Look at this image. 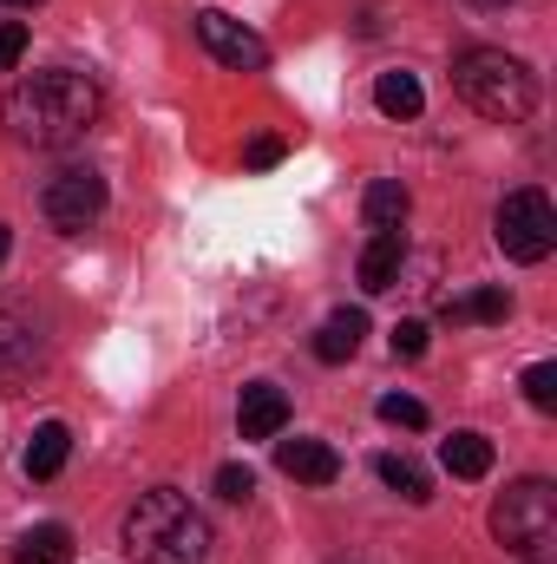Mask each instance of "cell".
I'll return each mask as SVG.
<instances>
[{
    "label": "cell",
    "instance_id": "6da1fadb",
    "mask_svg": "<svg viewBox=\"0 0 557 564\" xmlns=\"http://www.w3.org/2000/svg\"><path fill=\"white\" fill-rule=\"evenodd\" d=\"M106 112V93L73 73V66H53V73H33L7 93V132L33 151H59V144H79Z\"/></svg>",
    "mask_w": 557,
    "mask_h": 564
},
{
    "label": "cell",
    "instance_id": "7a4b0ae2",
    "mask_svg": "<svg viewBox=\"0 0 557 564\" xmlns=\"http://www.w3.org/2000/svg\"><path fill=\"white\" fill-rule=\"evenodd\" d=\"M125 552L139 564H204L210 558V519L177 486H151L125 512Z\"/></svg>",
    "mask_w": 557,
    "mask_h": 564
},
{
    "label": "cell",
    "instance_id": "3957f363",
    "mask_svg": "<svg viewBox=\"0 0 557 564\" xmlns=\"http://www.w3.org/2000/svg\"><path fill=\"white\" fill-rule=\"evenodd\" d=\"M452 86H459V99H466L472 112H485V119H499V126H518V119L538 112V79H532V66L512 59V53H499V46H466V53L452 59Z\"/></svg>",
    "mask_w": 557,
    "mask_h": 564
},
{
    "label": "cell",
    "instance_id": "277c9868",
    "mask_svg": "<svg viewBox=\"0 0 557 564\" xmlns=\"http://www.w3.org/2000/svg\"><path fill=\"white\" fill-rule=\"evenodd\" d=\"M492 539L525 564H557V486L551 479H518L492 506Z\"/></svg>",
    "mask_w": 557,
    "mask_h": 564
},
{
    "label": "cell",
    "instance_id": "5b68a950",
    "mask_svg": "<svg viewBox=\"0 0 557 564\" xmlns=\"http://www.w3.org/2000/svg\"><path fill=\"white\" fill-rule=\"evenodd\" d=\"M492 237L512 263H545L557 250V210L545 191H512L492 217Z\"/></svg>",
    "mask_w": 557,
    "mask_h": 564
},
{
    "label": "cell",
    "instance_id": "8992f818",
    "mask_svg": "<svg viewBox=\"0 0 557 564\" xmlns=\"http://www.w3.org/2000/svg\"><path fill=\"white\" fill-rule=\"evenodd\" d=\"M40 210H46L53 230H86V224L106 210V177H99L92 164H73V171H59V177L40 191Z\"/></svg>",
    "mask_w": 557,
    "mask_h": 564
},
{
    "label": "cell",
    "instance_id": "52a82bcc",
    "mask_svg": "<svg viewBox=\"0 0 557 564\" xmlns=\"http://www.w3.org/2000/svg\"><path fill=\"white\" fill-rule=\"evenodd\" d=\"M197 40H204V53L223 59L230 73H263V66H270V46H263L243 20H230V13H217V7L197 13Z\"/></svg>",
    "mask_w": 557,
    "mask_h": 564
},
{
    "label": "cell",
    "instance_id": "ba28073f",
    "mask_svg": "<svg viewBox=\"0 0 557 564\" xmlns=\"http://www.w3.org/2000/svg\"><path fill=\"white\" fill-rule=\"evenodd\" d=\"M40 361H46L40 328L20 308H0V381H26V375H40Z\"/></svg>",
    "mask_w": 557,
    "mask_h": 564
},
{
    "label": "cell",
    "instance_id": "9c48e42d",
    "mask_svg": "<svg viewBox=\"0 0 557 564\" xmlns=\"http://www.w3.org/2000/svg\"><path fill=\"white\" fill-rule=\"evenodd\" d=\"M276 466L302 486H335L341 479V453L328 440H282L276 446Z\"/></svg>",
    "mask_w": 557,
    "mask_h": 564
},
{
    "label": "cell",
    "instance_id": "30bf717a",
    "mask_svg": "<svg viewBox=\"0 0 557 564\" xmlns=\"http://www.w3.org/2000/svg\"><path fill=\"white\" fill-rule=\"evenodd\" d=\"M237 426H243V440H276L282 426H288V394H282L276 381H250L243 408H237Z\"/></svg>",
    "mask_w": 557,
    "mask_h": 564
},
{
    "label": "cell",
    "instance_id": "8fae6325",
    "mask_svg": "<svg viewBox=\"0 0 557 564\" xmlns=\"http://www.w3.org/2000/svg\"><path fill=\"white\" fill-rule=\"evenodd\" d=\"M401 263H407V237L401 230H374L368 250H361V289L368 295H387L401 282Z\"/></svg>",
    "mask_w": 557,
    "mask_h": 564
},
{
    "label": "cell",
    "instance_id": "7c38bea8",
    "mask_svg": "<svg viewBox=\"0 0 557 564\" xmlns=\"http://www.w3.org/2000/svg\"><path fill=\"white\" fill-rule=\"evenodd\" d=\"M361 335H368V315H361V308H335V315L321 322V335H315V361H328V368L354 361Z\"/></svg>",
    "mask_w": 557,
    "mask_h": 564
},
{
    "label": "cell",
    "instance_id": "4fadbf2b",
    "mask_svg": "<svg viewBox=\"0 0 557 564\" xmlns=\"http://www.w3.org/2000/svg\"><path fill=\"white\" fill-rule=\"evenodd\" d=\"M439 466H446L452 479H485V473H492V440L466 426V433H452V440L439 446Z\"/></svg>",
    "mask_w": 557,
    "mask_h": 564
},
{
    "label": "cell",
    "instance_id": "5bb4252c",
    "mask_svg": "<svg viewBox=\"0 0 557 564\" xmlns=\"http://www.w3.org/2000/svg\"><path fill=\"white\" fill-rule=\"evenodd\" d=\"M66 453H73V433H66V421L33 426V440H26V479H53V473L66 466Z\"/></svg>",
    "mask_w": 557,
    "mask_h": 564
},
{
    "label": "cell",
    "instance_id": "9a60e30c",
    "mask_svg": "<svg viewBox=\"0 0 557 564\" xmlns=\"http://www.w3.org/2000/svg\"><path fill=\"white\" fill-rule=\"evenodd\" d=\"M407 204H414V197H407V184H401V177H374L361 210H368V224H374V230H401Z\"/></svg>",
    "mask_w": 557,
    "mask_h": 564
},
{
    "label": "cell",
    "instance_id": "2e32d148",
    "mask_svg": "<svg viewBox=\"0 0 557 564\" xmlns=\"http://www.w3.org/2000/svg\"><path fill=\"white\" fill-rule=\"evenodd\" d=\"M505 315H512V295H505L499 282H485V289L446 302V322H452V328H459V322H505Z\"/></svg>",
    "mask_w": 557,
    "mask_h": 564
},
{
    "label": "cell",
    "instance_id": "e0dca14e",
    "mask_svg": "<svg viewBox=\"0 0 557 564\" xmlns=\"http://www.w3.org/2000/svg\"><path fill=\"white\" fill-rule=\"evenodd\" d=\"M374 106H381L387 119H419L426 93H419L414 73H381V79H374Z\"/></svg>",
    "mask_w": 557,
    "mask_h": 564
},
{
    "label": "cell",
    "instance_id": "ac0fdd59",
    "mask_svg": "<svg viewBox=\"0 0 557 564\" xmlns=\"http://www.w3.org/2000/svg\"><path fill=\"white\" fill-rule=\"evenodd\" d=\"M13 564H73V532H66V525H33V532L20 539Z\"/></svg>",
    "mask_w": 557,
    "mask_h": 564
},
{
    "label": "cell",
    "instance_id": "d6986e66",
    "mask_svg": "<svg viewBox=\"0 0 557 564\" xmlns=\"http://www.w3.org/2000/svg\"><path fill=\"white\" fill-rule=\"evenodd\" d=\"M381 479L407 499V506H426L433 499V479H426V466H414L407 453H381Z\"/></svg>",
    "mask_w": 557,
    "mask_h": 564
},
{
    "label": "cell",
    "instance_id": "ffe728a7",
    "mask_svg": "<svg viewBox=\"0 0 557 564\" xmlns=\"http://www.w3.org/2000/svg\"><path fill=\"white\" fill-rule=\"evenodd\" d=\"M525 401H532L538 414H551V408H557V361H538V368H525Z\"/></svg>",
    "mask_w": 557,
    "mask_h": 564
},
{
    "label": "cell",
    "instance_id": "44dd1931",
    "mask_svg": "<svg viewBox=\"0 0 557 564\" xmlns=\"http://www.w3.org/2000/svg\"><path fill=\"white\" fill-rule=\"evenodd\" d=\"M381 421H387V426H407V433H414V426H426V408H419L414 394H381Z\"/></svg>",
    "mask_w": 557,
    "mask_h": 564
},
{
    "label": "cell",
    "instance_id": "7402d4cb",
    "mask_svg": "<svg viewBox=\"0 0 557 564\" xmlns=\"http://www.w3.org/2000/svg\"><path fill=\"white\" fill-rule=\"evenodd\" d=\"M426 341H433V328H426V322H394V355H401V361H419V355H426Z\"/></svg>",
    "mask_w": 557,
    "mask_h": 564
},
{
    "label": "cell",
    "instance_id": "603a6c76",
    "mask_svg": "<svg viewBox=\"0 0 557 564\" xmlns=\"http://www.w3.org/2000/svg\"><path fill=\"white\" fill-rule=\"evenodd\" d=\"M217 492H223L230 506H243V499L256 492V473H250V466H223V473H217Z\"/></svg>",
    "mask_w": 557,
    "mask_h": 564
},
{
    "label": "cell",
    "instance_id": "cb8c5ba5",
    "mask_svg": "<svg viewBox=\"0 0 557 564\" xmlns=\"http://www.w3.org/2000/svg\"><path fill=\"white\" fill-rule=\"evenodd\" d=\"M20 53H26V26L20 20H0V73H13Z\"/></svg>",
    "mask_w": 557,
    "mask_h": 564
},
{
    "label": "cell",
    "instance_id": "d4e9b609",
    "mask_svg": "<svg viewBox=\"0 0 557 564\" xmlns=\"http://www.w3.org/2000/svg\"><path fill=\"white\" fill-rule=\"evenodd\" d=\"M282 151H288V144L263 132V139H250V144H243V164H250V171H270V164H282Z\"/></svg>",
    "mask_w": 557,
    "mask_h": 564
},
{
    "label": "cell",
    "instance_id": "484cf974",
    "mask_svg": "<svg viewBox=\"0 0 557 564\" xmlns=\"http://www.w3.org/2000/svg\"><path fill=\"white\" fill-rule=\"evenodd\" d=\"M7 243H13V237H7V224H0V263H7Z\"/></svg>",
    "mask_w": 557,
    "mask_h": 564
},
{
    "label": "cell",
    "instance_id": "4316f807",
    "mask_svg": "<svg viewBox=\"0 0 557 564\" xmlns=\"http://www.w3.org/2000/svg\"><path fill=\"white\" fill-rule=\"evenodd\" d=\"M466 7H512V0H466Z\"/></svg>",
    "mask_w": 557,
    "mask_h": 564
},
{
    "label": "cell",
    "instance_id": "83f0119b",
    "mask_svg": "<svg viewBox=\"0 0 557 564\" xmlns=\"http://www.w3.org/2000/svg\"><path fill=\"white\" fill-rule=\"evenodd\" d=\"M7 7H40V0H7Z\"/></svg>",
    "mask_w": 557,
    "mask_h": 564
}]
</instances>
